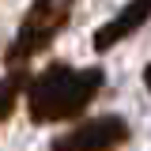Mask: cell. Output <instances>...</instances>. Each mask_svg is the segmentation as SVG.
<instances>
[{
    "label": "cell",
    "instance_id": "5",
    "mask_svg": "<svg viewBox=\"0 0 151 151\" xmlns=\"http://www.w3.org/2000/svg\"><path fill=\"white\" fill-rule=\"evenodd\" d=\"M23 76H8V79H0V121H8L12 117V110H15L19 102V91H23Z\"/></svg>",
    "mask_w": 151,
    "mask_h": 151
},
{
    "label": "cell",
    "instance_id": "6",
    "mask_svg": "<svg viewBox=\"0 0 151 151\" xmlns=\"http://www.w3.org/2000/svg\"><path fill=\"white\" fill-rule=\"evenodd\" d=\"M144 83H147V91H151V64L144 68Z\"/></svg>",
    "mask_w": 151,
    "mask_h": 151
},
{
    "label": "cell",
    "instance_id": "2",
    "mask_svg": "<svg viewBox=\"0 0 151 151\" xmlns=\"http://www.w3.org/2000/svg\"><path fill=\"white\" fill-rule=\"evenodd\" d=\"M68 12H72V8H68V4H57V0H38V4H30L27 15H23V23H19L15 42H12L8 53H4V60L15 68L23 60L38 57L57 34H60V27L68 23Z\"/></svg>",
    "mask_w": 151,
    "mask_h": 151
},
{
    "label": "cell",
    "instance_id": "4",
    "mask_svg": "<svg viewBox=\"0 0 151 151\" xmlns=\"http://www.w3.org/2000/svg\"><path fill=\"white\" fill-rule=\"evenodd\" d=\"M151 19V0H140V4H129V8H121L110 23H102L98 27V34H94V49L98 53H106L110 45H117L125 34H132L140 23H147Z\"/></svg>",
    "mask_w": 151,
    "mask_h": 151
},
{
    "label": "cell",
    "instance_id": "3",
    "mask_svg": "<svg viewBox=\"0 0 151 151\" xmlns=\"http://www.w3.org/2000/svg\"><path fill=\"white\" fill-rule=\"evenodd\" d=\"M129 140V125L125 117H113V113H102L94 121H83L68 129L64 136H57L49 151H113Z\"/></svg>",
    "mask_w": 151,
    "mask_h": 151
},
{
    "label": "cell",
    "instance_id": "1",
    "mask_svg": "<svg viewBox=\"0 0 151 151\" xmlns=\"http://www.w3.org/2000/svg\"><path fill=\"white\" fill-rule=\"evenodd\" d=\"M98 91H102V68L49 64L30 83V121L34 125H49V121L79 117Z\"/></svg>",
    "mask_w": 151,
    "mask_h": 151
}]
</instances>
